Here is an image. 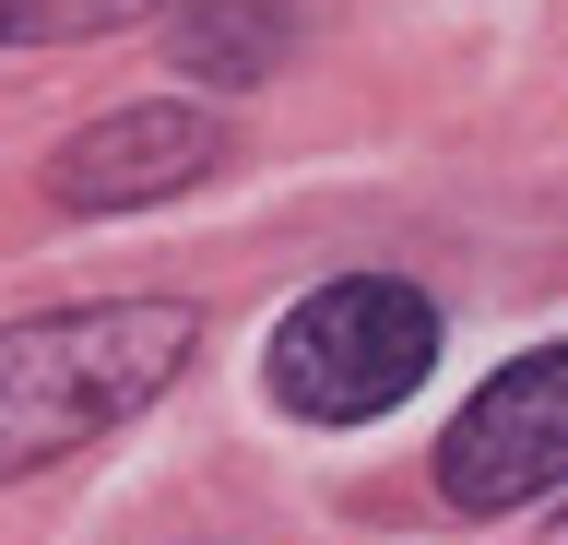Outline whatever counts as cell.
Returning <instances> with one entry per match:
<instances>
[{
	"label": "cell",
	"instance_id": "1",
	"mask_svg": "<svg viewBox=\"0 0 568 545\" xmlns=\"http://www.w3.org/2000/svg\"><path fill=\"white\" fill-rule=\"evenodd\" d=\"M190 344H202V321L178 296H95V309L12 321L0 332V486L142 415L190 367Z\"/></svg>",
	"mask_w": 568,
	"mask_h": 545
},
{
	"label": "cell",
	"instance_id": "2",
	"mask_svg": "<svg viewBox=\"0 0 568 545\" xmlns=\"http://www.w3.org/2000/svg\"><path fill=\"white\" fill-rule=\"evenodd\" d=\"M426 367H438V309L403 273H344V285L296 296L273 332V403L308 427H367L426 392Z\"/></svg>",
	"mask_w": 568,
	"mask_h": 545
},
{
	"label": "cell",
	"instance_id": "3",
	"mask_svg": "<svg viewBox=\"0 0 568 545\" xmlns=\"http://www.w3.org/2000/svg\"><path fill=\"white\" fill-rule=\"evenodd\" d=\"M438 486H450V509H532L568 486V344H545V356L497 367L486 392L450 415V438H438Z\"/></svg>",
	"mask_w": 568,
	"mask_h": 545
},
{
	"label": "cell",
	"instance_id": "4",
	"mask_svg": "<svg viewBox=\"0 0 568 545\" xmlns=\"http://www.w3.org/2000/svg\"><path fill=\"white\" fill-rule=\"evenodd\" d=\"M225 166V119L213 108H106L95 131H71L60 166H48V202L60 214H142V202H178Z\"/></svg>",
	"mask_w": 568,
	"mask_h": 545
},
{
	"label": "cell",
	"instance_id": "5",
	"mask_svg": "<svg viewBox=\"0 0 568 545\" xmlns=\"http://www.w3.org/2000/svg\"><path fill=\"white\" fill-rule=\"evenodd\" d=\"M178 60L202 83H261L284 60V0H178Z\"/></svg>",
	"mask_w": 568,
	"mask_h": 545
},
{
	"label": "cell",
	"instance_id": "6",
	"mask_svg": "<svg viewBox=\"0 0 568 545\" xmlns=\"http://www.w3.org/2000/svg\"><path fill=\"white\" fill-rule=\"evenodd\" d=\"M154 0H0V48H71V37H119Z\"/></svg>",
	"mask_w": 568,
	"mask_h": 545
},
{
	"label": "cell",
	"instance_id": "7",
	"mask_svg": "<svg viewBox=\"0 0 568 545\" xmlns=\"http://www.w3.org/2000/svg\"><path fill=\"white\" fill-rule=\"evenodd\" d=\"M545 545H568V509H557V534H545Z\"/></svg>",
	"mask_w": 568,
	"mask_h": 545
}]
</instances>
